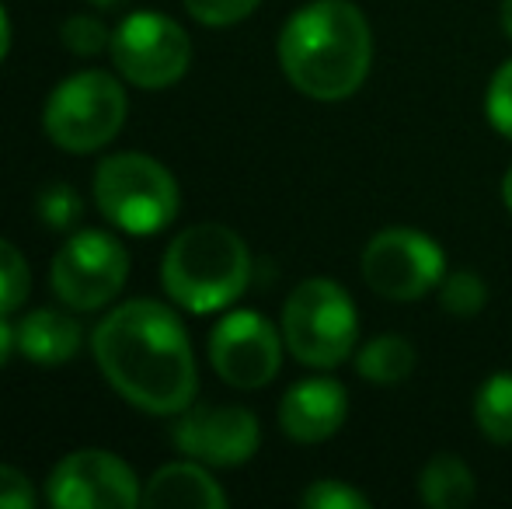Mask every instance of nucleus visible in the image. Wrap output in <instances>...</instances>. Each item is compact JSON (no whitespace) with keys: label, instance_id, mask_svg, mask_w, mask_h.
Segmentation results:
<instances>
[{"label":"nucleus","instance_id":"26","mask_svg":"<svg viewBox=\"0 0 512 509\" xmlns=\"http://www.w3.org/2000/svg\"><path fill=\"white\" fill-rule=\"evenodd\" d=\"M35 489L18 468L0 464V509H35Z\"/></svg>","mask_w":512,"mask_h":509},{"label":"nucleus","instance_id":"9","mask_svg":"<svg viewBox=\"0 0 512 509\" xmlns=\"http://www.w3.org/2000/svg\"><path fill=\"white\" fill-rule=\"evenodd\" d=\"M129 279V255L119 238L105 231H77L56 252L49 283L74 311H98L122 293Z\"/></svg>","mask_w":512,"mask_h":509},{"label":"nucleus","instance_id":"18","mask_svg":"<svg viewBox=\"0 0 512 509\" xmlns=\"http://www.w3.org/2000/svg\"><path fill=\"white\" fill-rule=\"evenodd\" d=\"M474 426L492 443H512V374H492L474 394Z\"/></svg>","mask_w":512,"mask_h":509},{"label":"nucleus","instance_id":"22","mask_svg":"<svg viewBox=\"0 0 512 509\" xmlns=\"http://www.w3.org/2000/svg\"><path fill=\"white\" fill-rule=\"evenodd\" d=\"M485 116H488V123H492L495 133H502L512 140V60L502 63V67L495 70L492 84H488Z\"/></svg>","mask_w":512,"mask_h":509},{"label":"nucleus","instance_id":"16","mask_svg":"<svg viewBox=\"0 0 512 509\" xmlns=\"http://www.w3.org/2000/svg\"><path fill=\"white\" fill-rule=\"evenodd\" d=\"M474 496H478V482L464 457L436 454L418 471V499L429 509H464L474 503Z\"/></svg>","mask_w":512,"mask_h":509},{"label":"nucleus","instance_id":"11","mask_svg":"<svg viewBox=\"0 0 512 509\" xmlns=\"http://www.w3.org/2000/svg\"><path fill=\"white\" fill-rule=\"evenodd\" d=\"M46 499L56 509H129L143 499L136 471L112 450H74L53 468Z\"/></svg>","mask_w":512,"mask_h":509},{"label":"nucleus","instance_id":"15","mask_svg":"<svg viewBox=\"0 0 512 509\" xmlns=\"http://www.w3.org/2000/svg\"><path fill=\"white\" fill-rule=\"evenodd\" d=\"M18 349L39 367H60V363L74 360L81 349V325L74 314L42 307L18 325Z\"/></svg>","mask_w":512,"mask_h":509},{"label":"nucleus","instance_id":"29","mask_svg":"<svg viewBox=\"0 0 512 509\" xmlns=\"http://www.w3.org/2000/svg\"><path fill=\"white\" fill-rule=\"evenodd\" d=\"M499 21H502V32L512 39V0H502V7H499Z\"/></svg>","mask_w":512,"mask_h":509},{"label":"nucleus","instance_id":"1","mask_svg":"<svg viewBox=\"0 0 512 509\" xmlns=\"http://www.w3.org/2000/svg\"><path fill=\"white\" fill-rule=\"evenodd\" d=\"M98 370L140 412L182 415L196 401L199 374L182 318L161 300H129L95 328Z\"/></svg>","mask_w":512,"mask_h":509},{"label":"nucleus","instance_id":"13","mask_svg":"<svg viewBox=\"0 0 512 509\" xmlns=\"http://www.w3.org/2000/svg\"><path fill=\"white\" fill-rule=\"evenodd\" d=\"M349 391L335 377L297 381L279 401V429L297 443H324L345 426Z\"/></svg>","mask_w":512,"mask_h":509},{"label":"nucleus","instance_id":"12","mask_svg":"<svg viewBox=\"0 0 512 509\" xmlns=\"http://www.w3.org/2000/svg\"><path fill=\"white\" fill-rule=\"evenodd\" d=\"M171 440L206 468H237L258 454L262 429L255 412L241 405H189L171 429Z\"/></svg>","mask_w":512,"mask_h":509},{"label":"nucleus","instance_id":"10","mask_svg":"<svg viewBox=\"0 0 512 509\" xmlns=\"http://www.w3.org/2000/svg\"><path fill=\"white\" fill-rule=\"evenodd\" d=\"M283 349V332L258 311H230L209 332V363L237 391H258L276 381Z\"/></svg>","mask_w":512,"mask_h":509},{"label":"nucleus","instance_id":"7","mask_svg":"<svg viewBox=\"0 0 512 509\" xmlns=\"http://www.w3.org/2000/svg\"><path fill=\"white\" fill-rule=\"evenodd\" d=\"M366 286L384 300H422L439 290L446 276V255L439 241L415 227H384L373 234L359 258Z\"/></svg>","mask_w":512,"mask_h":509},{"label":"nucleus","instance_id":"20","mask_svg":"<svg viewBox=\"0 0 512 509\" xmlns=\"http://www.w3.org/2000/svg\"><path fill=\"white\" fill-rule=\"evenodd\" d=\"M28 286H32V276H28V262L11 241L0 238V314H11L25 304Z\"/></svg>","mask_w":512,"mask_h":509},{"label":"nucleus","instance_id":"30","mask_svg":"<svg viewBox=\"0 0 512 509\" xmlns=\"http://www.w3.org/2000/svg\"><path fill=\"white\" fill-rule=\"evenodd\" d=\"M502 203H506V210L512 213V164L506 175H502Z\"/></svg>","mask_w":512,"mask_h":509},{"label":"nucleus","instance_id":"27","mask_svg":"<svg viewBox=\"0 0 512 509\" xmlns=\"http://www.w3.org/2000/svg\"><path fill=\"white\" fill-rule=\"evenodd\" d=\"M14 349H18V328L7 325V318L0 314V367L11 360Z\"/></svg>","mask_w":512,"mask_h":509},{"label":"nucleus","instance_id":"8","mask_svg":"<svg viewBox=\"0 0 512 509\" xmlns=\"http://www.w3.org/2000/svg\"><path fill=\"white\" fill-rule=\"evenodd\" d=\"M115 70L143 91H161L189 74L192 42L175 18L157 11H136L112 32Z\"/></svg>","mask_w":512,"mask_h":509},{"label":"nucleus","instance_id":"24","mask_svg":"<svg viewBox=\"0 0 512 509\" xmlns=\"http://www.w3.org/2000/svg\"><path fill=\"white\" fill-rule=\"evenodd\" d=\"M258 4H262V0H185L192 18L209 28L237 25V21L248 18Z\"/></svg>","mask_w":512,"mask_h":509},{"label":"nucleus","instance_id":"17","mask_svg":"<svg viewBox=\"0 0 512 509\" xmlns=\"http://www.w3.org/2000/svg\"><path fill=\"white\" fill-rule=\"evenodd\" d=\"M415 370V346L405 335H377L356 356V374L370 384H401Z\"/></svg>","mask_w":512,"mask_h":509},{"label":"nucleus","instance_id":"28","mask_svg":"<svg viewBox=\"0 0 512 509\" xmlns=\"http://www.w3.org/2000/svg\"><path fill=\"white\" fill-rule=\"evenodd\" d=\"M7 53H11V18H7L4 4H0V63L7 60Z\"/></svg>","mask_w":512,"mask_h":509},{"label":"nucleus","instance_id":"31","mask_svg":"<svg viewBox=\"0 0 512 509\" xmlns=\"http://www.w3.org/2000/svg\"><path fill=\"white\" fill-rule=\"evenodd\" d=\"M91 4L105 7V11H115V7H126V4H129V0H91Z\"/></svg>","mask_w":512,"mask_h":509},{"label":"nucleus","instance_id":"14","mask_svg":"<svg viewBox=\"0 0 512 509\" xmlns=\"http://www.w3.org/2000/svg\"><path fill=\"white\" fill-rule=\"evenodd\" d=\"M143 506L150 509H223L227 492L216 485V478L199 461H178L164 464L161 471L150 475L143 485Z\"/></svg>","mask_w":512,"mask_h":509},{"label":"nucleus","instance_id":"25","mask_svg":"<svg viewBox=\"0 0 512 509\" xmlns=\"http://www.w3.org/2000/svg\"><path fill=\"white\" fill-rule=\"evenodd\" d=\"M39 217L46 220L49 227H60L67 231L77 217H81V199L67 189V185H49L39 199Z\"/></svg>","mask_w":512,"mask_h":509},{"label":"nucleus","instance_id":"2","mask_svg":"<svg viewBox=\"0 0 512 509\" xmlns=\"http://www.w3.org/2000/svg\"><path fill=\"white\" fill-rule=\"evenodd\" d=\"M286 81L314 102L352 98L373 67V28L349 0H314L279 32Z\"/></svg>","mask_w":512,"mask_h":509},{"label":"nucleus","instance_id":"4","mask_svg":"<svg viewBox=\"0 0 512 509\" xmlns=\"http://www.w3.org/2000/svg\"><path fill=\"white\" fill-rule=\"evenodd\" d=\"M279 332L297 363L310 370H335L356 349L359 314L342 283L314 276L297 283L286 297Z\"/></svg>","mask_w":512,"mask_h":509},{"label":"nucleus","instance_id":"5","mask_svg":"<svg viewBox=\"0 0 512 509\" xmlns=\"http://www.w3.org/2000/svg\"><path fill=\"white\" fill-rule=\"evenodd\" d=\"M95 203L119 231L150 238L178 217L182 192L168 168L150 154H112L95 171Z\"/></svg>","mask_w":512,"mask_h":509},{"label":"nucleus","instance_id":"23","mask_svg":"<svg viewBox=\"0 0 512 509\" xmlns=\"http://www.w3.org/2000/svg\"><path fill=\"white\" fill-rule=\"evenodd\" d=\"M60 35H63V46L77 56H95V53H102L105 46H112V35L105 32V25L98 18H88V14L67 18Z\"/></svg>","mask_w":512,"mask_h":509},{"label":"nucleus","instance_id":"3","mask_svg":"<svg viewBox=\"0 0 512 509\" xmlns=\"http://www.w3.org/2000/svg\"><path fill=\"white\" fill-rule=\"evenodd\" d=\"M164 293L192 314L230 307L251 283V252L227 224H196L168 245L161 262Z\"/></svg>","mask_w":512,"mask_h":509},{"label":"nucleus","instance_id":"21","mask_svg":"<svg viewBox=\"0 0 512 509\" xmlns=\"http://www.w3.org/2000/svg\"><path fill=\"white\" fill-rule=\"evenodd\" d=\"M300 506L304 509H366L370 499L359 489H352V485L338 482V478H321V482L307 485L304 496H300Z\"/></svg>","mask_w":512,"mask_h":509},{"label":"nucleus","instance_id":"19","mask_svg":"<svg viewBox=\"0 0 512 509\" xmlns=\"http://www.w3.org/2000/svg\"><path fill=\"white\" fill-rule=\"evenodd\" d=\"M488 304V283L471 269L446 272L443 283H439V307H443L450 318H474Z\"/></svg>","mask_w":512,"mask_h":509},{"label":"nucleus","instance_id":"6","mask_svg":"<svg viewBox=\"0 0 512 509\" xmlns=\"http://www.w3.org/2000/svg\"><path fill=\"white\" fill-rule=\"evenodd\" d=\"M126 109V91L112 74L81 70L56 84L42 112V126L49 140L67 154H95L119 136Z\"/></svg>","mask_w":512,"mask_h":509}]
</instances>
